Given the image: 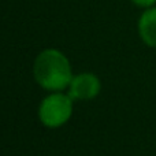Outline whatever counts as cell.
I'll return each instance as SVG.
<instances>
[{"mask_svg":"<svg viewBox=\"0 0 156 156\" xmlns=\"http://www.w3.org/2000/svg\"><path fill=\"white\" fill-rule=\"evenodd\" d=\"M34 78L44 89L63 90L73 80L67 58L58 49H45L34 60Z\"/></svg>","mask_w":156,"mask_h":156,"instance_id":"cell-1","label":"cell"},{"mask_svg":"<svg viewBox=\"0 0 156 156\" xmlns=\"http://www.w3.org/2000/svg\"><path fill=\"white\" fill-rule=\"evenodd\" d=\"M136 5L138 7H144V8H151L152 5L156 3V0H132Z\"/></svg>","mask_w":156,"mask_h":156,"instance_id":"cell-5","label":"cell"},{"mask_svg":"<svg viewBox=\"0 0 156 156\" xmlns=\"http://www.w3.org/2000/svg\"><path fill=\"white\" fill-rule=\"evenodd\" d=\"M100 88V81L94 74L82 73L73 77L69 85V96L74 100H89L99 94Z\"/></svg>","mask_w":156,"mask_h":156,"instance_id":"cell-3","label":"cell"},{"mask_svg":"<svg viewBox=\"0 0 156 156\" xmlns=\"http://www.w3.org/2000/svg\"><path fill=\"white\" fill-rule=\"evenodd\" d=\"M73 99L63 93H52L43 100L38 108L40 121L47 127H59L70 119Z\"/></svg>","mask_w":156,"mask_h":156,"instance_id":"cell-2","label":"cell"},{"mask_svg":"<svg viewBox=\"0 0 156 156\" xmlns=\"http://www.w3.org/2000/svg\"><path fill=\"white\" fill-rule=\"evenodd\" d=\"M138 33L147 45L156 48V7L145 10L140 16Z\"/></svg>","mask_w":156,"mask_h":156,"instance_id":"cell-4","label":"cell"}]
</instances>
